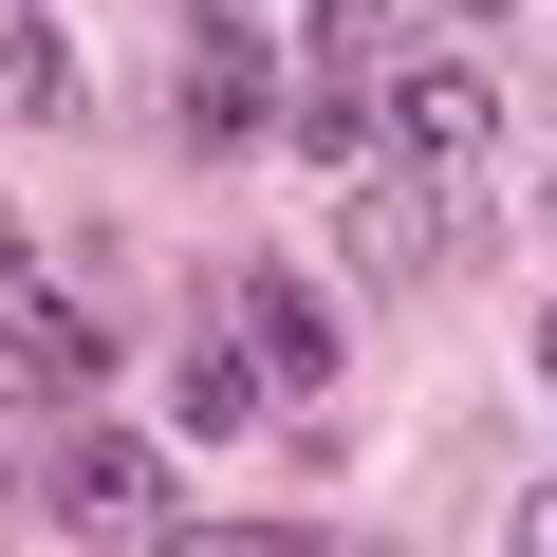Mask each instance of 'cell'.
<instances>
[{
    "mask_svg": "<svg viewBox=\"0 0 557 557\" xmlns=\"http://www.w3.org/2000/svg\"><path fill=\"white\" fill-rule=\"evenodd\" d=\"M354 186V260L372 278H428L446 260V168H335Z\"/></svg>",
    "mask_w": 557,
    "mask_h": 557,
    "instance_id": "obj_4",
    "label": "cell"
},
{
    "mask_svg": "<svg viewBox=\"0 0 557 557\" xmlns=\"http://www.w3.org/2000/svg\"><path fill=\"white\" fill-rule=\"evenodd\" d=\"M0 278H20V223H0Z\"/></svg>",
    "mask_w": 557,
    "mask_h": 557,
    "instance_id": "obj_11",
    "label": "cell"
},
{
    "mask_svg": "<svg viewBox=\"0 0 557 557\" xmlns=\"http://www.w3.org/2000/svg\"><path fill=\"white\" fill-rule=\"evenodd\" d=\"M223 335L260 354V391H335V298H317V278H242Z\"/></svg>",
    "mask_w": 557,
    "mask_h": 557,
    "instance_id": "obj_3",
    "label": "cell"
},
{
    "mask_svg": "<svg viewBox=\"0 0 557 557\" xmlns=\"http://www.w3.org/2000/svg\"><path fill=\"white\" fill-rule=\"evenodd\" d=\"M260 112H278V57H260V38L223 20V38H205V75H186V131H205V149H242Z\"/></svg>",
    "mask_w": 557,
    "mask_h": 557,
    "instance_id": "obj_7",
    "label": "cell"
},
{
    "mask_svg": "<svg viewBox=\"0 0 557 557\" xmlns=\"http://www.w3.org/2000/svg\"><path fill=\"white\" fill-rule=\"evenodd\" d=\"M38 502H57L75 539H168V465H149L131 428H75V446L38 465Z\"/></svg>",
    "mask_w": 557,
    "mask_h": 557,
    "instance_id": "obj_1",
    "label": "cell"
},
{
    "mask_svg": "<svg viewBox=\"0 0 557 557\" xmlns=\"http://www.w3.org/2000/svg\"><path fill=\"white\" fill-rule=\"evenodd\" d=\"M0 112H20V131L75 112V38H57V20H0Z\"/></svg>",
    "mask_w": 557,
    "mask_h": 557,
    "instance_id": "obj_8",
    "label": "cell"
},
{
    "mask_svg": "<svg viewBox=\"0 0 557 557\" xmlns=\"http://www.w3.org/2000/svg\"><path fill=\"white\" fill-rule=\"evenodd\" d=\"M260 409H278V391H260V354H242V335H186V354H168V428H205V446H242Z\"/></svg>",
    "mask_w": 557,
    "mask_h": 557,
    "instance_id": "obj_6",
    "label": "cell"
},
{
    "mask_svg": "<svg viewBox=\"0 0 557 557\" xmlns=\"http://www.w3.org/2000/svg\"><path fill=\"white\" fill-rule=\"evenodd\" d=\"M539 372H557V317H539Z\"/></svg>",
    "mask_w": 557,
    "mask_h": 557,
    "instance_id": "obj_12",
    "label": "cell"
},
{
    "mask_svg": "<svg viewBox=\"0 0 557 557\" xmlns=\"http://www.w3.org/2000/svg\"><path fill=\"white\" fill-rule=\"evenodd\" d=\"M372 131H391V168H483V149H502V94H483L465 57H428V75H391Z\"/></svg>",
    "mask_w": 557,
    "mask_h": 557,
    "instance_id": "obj_2",
    "label": "cell"
},
{
    "mask_svg": "<svg viewBox=\"0 0 557 557\" xmlns=\"http://www.w3.org/2000/svg\"><path fill=\"white\" fill-rule=\"evenodd\" d=\"M0 354H20L38 391H75V372H112V317H94V298H57V278L20 260V278H0Z\"/></svg>",
    "mask_w": 557,
    "mask_h": 557,
    "instance_id": "obj_5",
    "label": "cell"
},
{
    "mask_svg": "<svg viewBox=\"0 0 557 557\" xmlns=\"http://www.w3.org/2000/svg\"><path fill=\"white\" fill-rule=\"evenodd\" d=\"M205 557H335V539H298V520H242V539H205Z\"/></svg>",
    "mask_w": 557,
    "mask_h": 557,
    "instance_id": "obj_9",
    "label": "cell"
},
{
    "mask_svg": "<svg viewBox=\"0 0 557 557\" xmlns=\"http://www.w3.org/2000/svg\"><path fill=\"white\" fill-rule=\"evenodd\" d=\"M520 557H557V483H539V502H520Z\"/></svg>",
    "mask_w": 557,
    "mask_h": 557,
    "instance_id": "obj_10",
    "label": "cell"
}]
</instances>
